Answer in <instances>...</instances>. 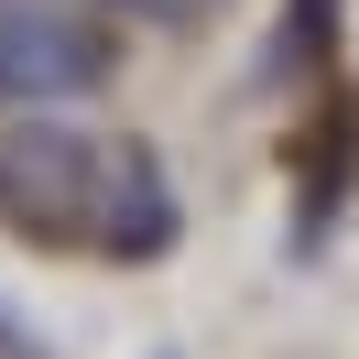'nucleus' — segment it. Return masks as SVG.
Listing matches in <instances>:
<instances>
[{
	"mask_svg": "<svg viewBox=\"0 0 359 359\" xmlns=\"http://www.w3.org/2000/svg\"><path fill=\"white\" fill-rule=\"evenodd\" d=\"M0 359H44V348H33V337L11 327V316H0Z\"/></svg>",
	"mask_w": 359,
	"mask_h": 359,
	"instance_id": "4",
	"label": "nucleus"
},
{
	"mask_svg": "<svg viewBox=\"0 0 359 359\" xmlns=\"http://www.w3.org/2000/svg\"><path fill=\"white\" fill-rule=\"evenodd\" d=\"M98 76H109V33L88 22V0H0V109L76 98Z\"/></svg>",
	"mask_w": 359,
	"mask_h": 359,
	"instance_id": "2",
	"label": "nucleus"
},
{
	"mask_svg": "<svg viewBox=\"0 0 359 359\" xmlns=\"http://www.w3.org/2000/svg\"><path fill=\"white\" fill-rule=\"evenodd\" d=\"M88 11H153V0H88Z\"/></svg>",
	"mask_w": 359,
	"mask_h": 359,
	"instance_id": "5",
	"label": "nucleus"
},
{
	"mask_svg": "<svg viewBox=\"0 0 359 359\" xmlns=\"http://www.w3.org/2000/svg\"><path fill=\"white\" fill-rule=\"evenodd\" d=\"M109 207V142L66 120H0V218L22 240H98Z\"/></svg>",
	"mask_w": 359,
	"mask_h": 359,
	"instance_id": "1",
	"label": "nucleus"
},
{
	"mask_svg": "<svg viewBox=\"0 0 359 359\" xmlns=\"http://www.w3.org/2000/svg\"><path fill=\"white\" fill-rule=\"evenodd\" d=\"M163 240H175V185H163V163L142 153V142H109V207H98V250L153 262Z\"/></svg>",
	"mask_w": 359,
	"mask_h": 359,
	"instance_id": "3",
	"label": "nucleus"
}]
</instances>
